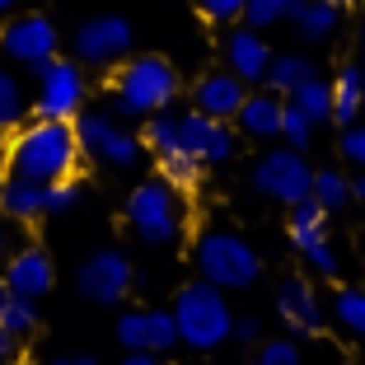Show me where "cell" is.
<instances>
[{
    "label": "cell",
    "instance_id": "obj_1",
    "mask_svg": "<svg viewBox=\"0 0 365 365\" xmlns=\"http://www.w3.org/2000/svg\"><path fill=\"white\" fill-rule=\"evenodd\" d=\"M80 140L76 122H52V118H29L5 136L0 145V169L5 178H29V182H61L76 178L80 169Z\"/></svg>",
    "mask_w": 365,
    "mask_h": 365
},
{
    "label": "cell",
    "instance_id": "obj_2",
    "mask_svg": "<svg viewBox=\"0 0 365 365\" xmlns=\"http://www.w3.org/2000/svg\"><path fill=\"white\" fill-rule=\"evenodd\" d=\"M182 94L178 66L160 52H131L122 66L108 71V103L122 122H145L164 108H173Z\"/></svg>",
    "mask_w": 365,
    "mask_h": 365
},
{
    "label": "cell",
    "instance_id": "obj_3",
    "mask_svg": "<svg viewBox=\"0 0 365 365\" xmlns=\"http://www.w3.org/2000/svg\"><path fill=\"white\" fill-rule=\"evenodd\" d=\"M192 267H197L202 281H211V286L225 290V295H235V290H253L258 277H262V258H258V248H253V239L239 235V230H230V225L197 230Z\"/></svg>",
    "mask_w": 365,
    "mask_h": 365
},
{
    "label": "cell",
    "instance_id": "obj_4",
    "mask_svg": "<svg viewBox=\"0 0 365 365\" xmlns=\"http://www.w3.org/2000/svg\"><path fill=\"white\" fill-rule=\"evenodd\" d=\"M173 323H178V342L187 351H220V346L235 337V309H230V295L215 290L211 281H187V286L173 295Z\"/></svg>",
    "mask_w": 365,
    "mask_h": 365
},
{
    "label": "cell",
    "instance_id": "obj_5",
    "mask_svg": "<svg viewBox=\"0 0 365 365\" xmlns=\"http://www.w3.org/2000/svg\"><path fill=\"white\" fill-rule=\"evenodd\" d=\"M122 220H127L131 239L145 248H173L187 230V202H182L178 187H169L164 178H145L127 192L122 206Z\"/></svg>",
    "mask_w": 365,
    "mask_h": 365
},
{
    "label": "cell",
    "instance_id": "obj_6",
    "mask_svg": "<svg viewBox=\"0 0 365 365\" xmlns=\"http://www.w3.org/2000/svg\"><path fill=\"white\" fill-rule=\"evenodd\" d=\"M29 118H52V122H76L89 108V71L76 56H52L33 76L29 89Z\"/></svg>",
    "mask_w": 365,
    "mask_h": 365
},
{
    "label": "cell",
    "instance_id": "obj_7",
    "mask_svg": "<svg viewBox=\"0 0 365 365\" xmlns=\"http://www.w3.org/2000/svg\"><path fill=\"white\" fill-rule=\"evenodd\" d=\"M52 56H61V29L52 24V14L43 10H19L0 24V61L38 76Z\"/></svg>",
    "mask_w": 365,
    "mask_h": 365
},
{
    "label": "cell",
    "instance_id": "obj_8",
    "mask_svg": "<svg viewBox=\"0 0 365 365\" xmlns=\"http://www.w3.org/2000/svg\"><path fill=\"white\" fill-rule=\"evenodd\" d=\"M76 140L80 155L98 169H136L140 164V136L118 118V113H103V108H85L76 118Z\"/></svg>",
    "mask_w": 365,
    "mask_h": 365
},
{
    "label": "cell",
    "instance_id": "obj_9",
    "mask_svg": "<svg viewBox=\"0 0 365 365\" xmlns=\"http://www.w3.org/2000/svg\"><path fill=\"white\" fill-rule=\"evenodd\" d=\"M248 187L258 197L277 206H300L309 202V187H314V164L304 160V150H290V145H272L262 150L258 160L248 164Z\"/></svg>",
    "mask_w": 365,
    "mask_h": 365
},
{
    "label": "cell",
    "instance_id": "obj_10",
    "mask_svg": "<svg viewBox=\"0 0 365 365\" xmlns=\"http://www.w3.org/2000/svg\"><path fill=\"white\" fill-rule=\"evenodd\" d=\"M286 239H290V248H295V258H300L314 277H323V281L342 277V253H337V244H333V220H328V211H323L319 202L290 206Z\"/></svg>",
    "mask_w": 365,
    "mask_h": 365
},
{
    "label": "cell",
    "instance_id": "obj_11",
    "mask_svg": "<svg viewBox=\"0 0 365 365\" xmlns=\"http://www.w3.org/2000/svg\"><path fill=\"white\" fill-rule=\"evenodd\" d=\"M136 52V29H131V19H122V14H94V19H85L76 29V38H71V56H76L85 71H113V66H122L127 56Z\"/></svg>",
    "mask_w": 365,
    "mask_h": 365
},
{
    "label": "cell",
    "instance_id": "obj_12",
    "mask_svg": "<svg viewBox=\"0 0 365 365\" xmlns=\"http://www.w3.org/2000/svg\"><path fill=\"white\" fill-rule=\"evenodd\" d=\"M136 286V267L122 248H94L76 267V290L89 304H122Z\"/></svg>",
    "mask_w": 365,
    "mask_h": 365
},
{
    "label": "cell",
    "instance_id": "obj_13",
    "mask_svg": "<svg viewBox=\"0 0 365 365\" xmlns=\"http://www.w3.org/2000/svg\"><path fill=\"white\" fill-rule=\"evenodd\" d=\"M272 309H277L281 328H286L290 337H319L323 323H328V304H323L319 286L304 277H286L277 286V295H272Z\"/></svg>",
    "mask_w": 365,
    "mask_h": 365
},
{
    "label": "cell",
    "instance_id": "obj_14",
    "mask_svg": "<svg viewBox=\"0 0 365 365\" xmlns=\"http://www.w3.org/2000/svg\"><path fill=\"white\" fill-rule=\"evenodd\" d=\"M178 150H187L206 169H215V164H230L239 155V131L220 118H202L187 108V113H178Z\"/></svg>",
    "mask_w": 365,
    "mask_h": 365
},
{
    "label": "cell",
    "instance_id": "obj_15",
    "mask_svg": "<svg viewBox=\"0 0 365 365\" xmlns=\"http://www.w3.org/2000/svg\"><path fill=\"white\" fill-rule=\"evenodd\" d=\"M122 351H155V356H169L178 342V323H173V309H122L118 314V328H113Z\"/></svg>",
    "mask_w": 365,
    "mask_h": 365
},
{
    "label": "cell",
    "instance_id": "obj_16",
    "mask_svg": "<svg viewBox=\"0 0 365 365\" xmlns=\"http://www.w3.org/2000/svg\"><path fill=\"white\" fill-rule=\"evenodd\" d=\"M0 267H5V290L24 300H47L56 286V262L43 244H19Z\"/></svg>",
    "mask_w": 365,
    "mask_h": 365
},
{
    "label": "cell",
    "instance_id": "obj_17",
    "mask_svg": "<svg viewBox=\"0 0 365 365\" xmlns=\"http://www.w3.org/2000/svg\"><path fill=\"white\" fill-rule=\"evenodd\" d=\"M187 98H192V113H202V118L235 122L239 103L248 98V85L230 71V66H211V71H202V76L192 80Z\"/></svg>",
    "mask_w": 365,
    "mask_h": 365
},
{
    "label": "cell",
    "instance_id": "obj_18",
    "mask_svg": "<svg viewBox=\"0 0 365 365\" xmlns=\"http://www.w3.org/2000/svg\"><path fill=\"white\" fill-rule=\"evenodd\" d=\"M272 47L267 38H262L258 29H248V24H239V29L225 33V66L235 71L239 80H244L248 89H258L262 80H267V66H272Z\"/></svg>",
    "mask_w": 365,
    "mask_h": 365
},
{
    "label": "cell",
    "instance_id": "obj_19",
    "mask_svg": "<svg viewBox=\"0 0 365 365\" xmlns=\"http://www.w3.org/2000/svg\"><path fill=\"white\" fill-rule=\"evenodd\" d=\"M281 113H286V98L272 94L267 85H258L248 89V98L239 103L230 127L239 131V140H281Z\"/></svg>",
    "mask_w": 365,
    "mask_h": 365
},
{
    "label": "cell",
    "instance_id": "obj_20",
    "mask_svg": "<svg viewBox=\"0 0 365 365\" xmlns=\"http://www.w3.org/2000/svg\"><path fill=\"white\" fill-rule=\"evenodd\" d=\"M342 14L333 0H295V14H290V29H295V38L309 47L319 43H333L337 29H342Z\"/></svg>",
    "mask_w": 365,
    "mask_h": 365
},
{
    "label": "cell",
    "instance_id": "obj_21",
    "mask_svg": "<svg viewBox=\"0 0 365 365\" xmlns=\"http://www.w3.org/2000/svg\"><path fill=\"white\" fill-rule=\"evenodd\" d=\"M0 215H10L14 225H33L47 215V182L29 178H0Z\"/></svg>",
    "mask_w": 365,
    "mask_h": 365
},
{
    "label": "cell",
    "instance_id": "obj_22",
    "mask_svg": "<svg viewBox=\"0 0 365 365\" xmlns=\"http://www.w3.org/2000/svg\"><path fill=\"white\" fill-rule=\"evenodd\" d=\"M365 118V66H342L333 76V127L346 131Z\"/></svg>",
    "mask_w": 365,
    "mask_h": 365
},
{
    "label": "cell",
    "instance_id": "obj_23",
    "mask_svg": "<svg viewBox=\"0 0 365 365\" xmlns=\"http://www.w3.org/2000/svg\"><path fill=\"white\" fill-rule=\"evenodd\" d=\"M29 80H24V71H14V66L0 61V136H10L19 122H29Z\"/></svg>",
    "mask_w": 365,
    "mask_h": 365
},
{
    "label": "cell",
    "instance_id": "obj_24",
    "mask_svg": "<svg viewBox=\"0 0 365 365\" xmlns=\"http://www.w3.org/2000/svg\"><path fill=\"white\" fill-rule=\"evenodd\" d=\"M319 71H314V61L304 52H277L272 56V66H267V80L262 85L272 89V94H281V98H290L295 89L304 85V80H314Z\"/></svg>",
    "mask_w": 365,
    "mask_h": 365
},
{
    "label": "cell",
    "instance_id": "obj_25",
    "mask_svg": "<svg viewBox=\"0 0 365 365\" xmlns=\"http://www.w3.org/2000/svg\"><path fill=\"white\" fill-rule=\"evenodd\" d=\"M309 202H319L323 211L333 215V211H342V206H351L356 202V178L346 169H314V187H309Z\"/></svg>",
    "mask_w": 365,
    "mask_h": 365
},
{
    "label": "cell",
    "instance_id": "obj_26",
    "mask_svg": "<svg viewBox=\"0 0 365 365\" xmlns=\"http://www.w3.org/2000/svg\"><path fill=\"white\" fill-rule=\"evenodd\" d=\"M155 164H160V173H155V178H164L169 187H178L182 197L197 192V187H202V178H206V164L192 160L187 150H169V155H160Z\"/></svg>",
    "mask_w": 365,
    "mask_h": 365
},
{
    "label": "cell",
    "instance_id": "obj_27",
    "mask_svg": "<svg viewBox=\"0 0 365 365\" xmlns=\"http://www.w3.org/2000/svg\"><path fill=\"white\" fill-rule=\"evenodd\" d=\"M333 319L346 337L365 342V286H337L333 290Z\"/></svg>",
    "mask_w": 365,
    "mask_h": 365
},
{
    "label": "cell",
    "instance_id": "obj_28",
    "mask_svg": "<svg viewBox=\"0 0 365 365\" xmlns=\"http://www.w3.org/2000/svg\"><path fill=\"white\" fill-rule=\"evenodd\" d=\"M290 103L300 108V113H309V122H314V127L333 122V80H323V76L304 80V85L295 89V94H290Z\"/></svg>",
    "mask_w": 365,
    "mask_h": 365
},
{
    "label": "cell",
    "instance_id": "obj_29",
    "mask_svg": "<svg viewBox=\"0 0 365 365\" xmlns=\"http://www.w3.org/2000/svg\"><path fill=\"white\" fill-rule=\"evenodd\" d=\"M140 145L160 160V155L178 150V113L173 108H164V113H155V118L140 122Z\"/></svg>",
    "mask_w": 365,
    "mask_h": 365
},
{
    "label": "cell",
    "instance_id": "obj_30",
    "mask_svg": "<svg viewBox=\"0 0 365 365\" xmlns=\"http://www.w3.org/2000/svg\"><path fill=\"white\" fill-rule=\"evenodd\" d=\"M290 14H295V0H248V5H244V19H239V24L267 33V29L290 24Z\"/></svg>",
    "mask_w": 365,
    "mask_h": 365
},
{
    "label": "cell",
    "instance_id": "obj_31",
    "mask_svg": "<svg viewBox=\"0 0 365 365\" xmlns=\"http://www.w3.org/2000/svg\"><path fill=\"white\" fill-rule=\"evenodd\" d=\"M0 328H10L14 337H33L38 328V300H24V295H5L0 300Z\"/></svg>",
    "mask_w": 365,
    "mask_h": 365
},
{
    "label": "cell",
    "instance_id": "obj_32",
    "mask_svg": "<svg viewBox=\"0 0 365 365\" xmlns=\"http://www.w3.org/2000/svg\"><path fill=\"white\" fill-rule=\"evenodd\" d=\"M253 365H304L300 337H262L258 351H253Z\"/></svg>",
    "mask_w": 365,
    "mask_h": 365
},
{
    "label": "cell",
    "instance_id": "obj_33",
    "mask_svg": "<svg viewBox=\"0 0 365 365\" xmlns=\"http://www.w3.org/2000/svg\"><path fill=\"white\" fill-rule=\"evenodd\" d=\"M314 122H309V113H300V108L286 98V113H281V145H290V150H309L314 145Z\"/></svg>",
    "mask_w": 365,
    "mask_h": 365
},
{
    "label": "cell",
    "instance_id": "obj_34",
    "mask_svg": "<svg viewBox=\"0 0 365 365\" xmlns=\"http://www.w3.org/2000/svg\"><path fill=\"white\" fill-rule=\"evenodd\" d=\"M80 197H85V182H80V178L47 182V215H66V211H76Z\"/></svg>",
    "mask_w": 365,
    "mask_h": 365
},
{
    "label": "cell",
    "instance_id": "obj_35",
    "mask_svg": "<svg viewBox=\"0 0 365 365\" xmlns=\"http://www.w3.org/2000/svg\"><path fill=\"white\" fill-rule=\"evenodd\" d=\"M197 14H202L206 24H215V29H230V24L244 19V5L248 0H192Z\"/></svg>",
    "mask_w": 365,
    "mask_h": 365
},
{
    "label": "cell",
    "instance_id": "obj_36",
    "mask_svg": "<svg viewBox=\"0 0 365 365\" xmlns=\"http://www.w3.org/2000/svg\"><path fill=\"white\" fill-rule=\"evenodd\" d=\"M337 150H342V160L351 164V169H361V173H365V118L356 122V127H346V131H342Z\"/></svg>",
    "mask_w": 365,
    "mask_h": 365
},
{
    "label": "cell",
    "instance_id": "obj_37",
    "mask_svg": "<svg viewBox=\"0 0 365 365\" xmlns=\"http://www.w3.org/2000/svg\"><path fill=\"white\" fill-rule=\"evenodd\" d=\"M262 333H267V323L258 319V314H235V337L230 342H244V346H258Z\"/></svg>",
    "mask_w": 365,
    "mask_h": 365
},
{
    "label": "cell",
    "instance_id": "obj_38",
    "mask_svg": "<svg viewBox=\"0 0 365 365\" xmlns=\"http://www.w3.org/2000/svg\"><path fill=\"white\" fill-rule=\"evenodd\" d=\"M14 248H19V225H14L10 215H0V262L10 258Z\"/></svg>",
    "mask_w": 365,
    "mask_h": 365
},
{
    "label": "cell",
    "instance_id": "obj_39",
    "mask_svg": "<svg viewBox=\"0 0 365 365\" xmlns=\"http://www.w3.org/2000/svg\"><path fill=\"white\" fill-rule=\"evenodd\" d=\"M14 356H19V337H14L10 328H0V365H10Z\"/></svg>",
    "mask_w": 365,
    "mask_h": 365
},
{
    "label": "cell",
    "instance_id": "obj_40",
    "mask_svg": "<svg viewBox=\"0 0 365 365\" xmlns=\"http://www.w3.org/2000/svg\"><path fill=\"white\" fill-rule=\"evenodd\" d=\"M122 365H164V356H155V351H127V356H122Z\"/></svg>",
    "mask_w": 365,
    "mask_h": 365
},
{
    "label": "cell",
    "instance_id": "obj_41",
    "mask_svg": "<svg viewBox=\"0 0 365 365\" xmlns=\"http://www.w3.org/2000/svg\"><path fill=\"white\" fill-rule=\"evenodd\" d=\"M47 365H98V361L85 356V351H76V356H56V361H47Z\"/></svg>",
    "mask_w": 365,
    "mask_h": 365
},
{
    "label": "cell",
    "instance_id": "obj_42",
    "mask_svg": "<svg viewBox=\"0 0 365 365\" xmlns=\"http://www.w3.org/2000/svg\"><path fill=\"white\" fill-rule=\"evenodd\" d=\"M24 10V0H0V24L10 19V14H19Z\"/></svg>",
    "mask_w": 365,
    "mask_h": 365
},
{
    "label": "cell",
    "instance_id": "obj_43",
    "mask_svg": "<svg viewBox=\"0 0 365 365\" xmlns=\"http://www.w3.org/2000/svg\"><path fill=\"white\" fill-rule=\"evenodd\" d=\"M337 10H356V5H365V0H333Z\"/></svg>",
    "mask_w": 365,
    "mask_h": 365
},
{
    "label": "cell",
    "instance_id": "obj_44",
    "mask_svg": "<svg viewBox=\"0 0 365 365\" xmlns=\"http://www.w3.org/2000/svg\"><path fill=\"white\" fill-rule=\"evenodd\" d=\"M356 202H365V173L356 178Z\"/></svg>",
    "mask_w": 365,
    "mask_h": 365
},
{
    "label": "cell",
    "instance_id": "obj_45",
    "mask_svg": "<svg viewBox=\"0 0 365 365\" xmlns=\"http://www.w3.org/2000/svg\"><path fill=\"white\" fill-rule=\"evenodd\" d=\"M356 43H361V52H365V19H361V29H356Z\"/></svg>",
    "mask_w": 365,
    "mask_h": 365
},
{
    "label": "cell",
    "instance_id": "obj_46",
    "mask_svg": "<svg viewBox=\"0 0 365 365\" xmlns=\"http://www.w3.org/2000/svg\"><path fill=\"white\" fill-rule=\"evenodd\" d=\"M5 295H10V290H5V267H0V300H5Z\"/></svg>",
    "mask_w": 365,
    "mask_h": 365
},
{
    "label": "cell",
    "instance_id": "obj_47",
    "mask_svg": "<svg viewBox=\"0 0 365 365\" xmlns=\"http://www.w3.org/2000/svg\"><path fill=\"white\" fill-rule=\"evenodd\" d=\"M10 365H33V361H24V356H14V361H10Z\"/></svg>",
    "mask_w": 365,
    "mask_h": 365
}]
</instances>
